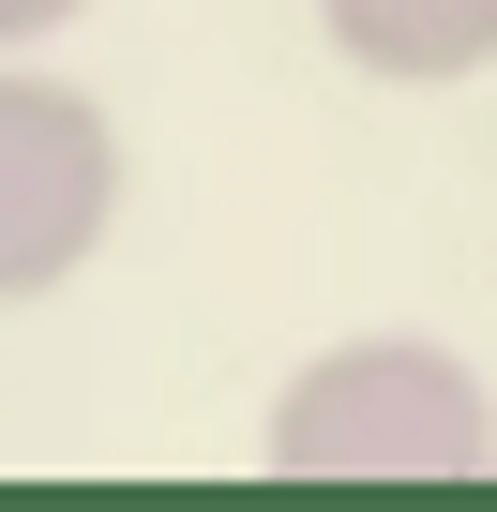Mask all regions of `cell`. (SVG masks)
Returning a JSON list of instances; mask_svg holds the SVG:
<instances>
[{"mask_svg":"<svg viewBox=\"0 0 497 512\" xmlns=\"http://www.w3.org/2000/svg\"><path fill=\"white\" fill-rule=\"evenodd\" d=\"M257 467L272 482H482L497 467V392L437 332H347L272 392Z\"/></svg>","mask_w":497,"mask_h":512,"instance_id":"6da1fadb","label":"cell"},{"mask_svg":"<svg viewBox=\"0 0 497 512\" xmlns=\"http://www.w3.org/2000/svg\"><path fill=\"white\" fill-rule=\"evenodd\" d=\"M121 196H136L121 121L76 76H46V46L0 61V317H16V302H61L91 256L121 241Z\"/></svg>","mask_w":497,"mask_h":512,"instance_id":"7a4b0ae2","label":"cell"},{"mask_svg":"<svg viewBox=\"0 0 497 512\" xmlns=\"http://www.w3.org/2000/svg\"><path fill=\"white\" fill-rule=\"evenodd\" d=\"M317 31L377 91H467V76H497V0H317Z\"/></svg>","mask_w":497,"mask_h":512,"instance_id":"3957f363","label":"cell"},{"mask_svg":"<svg viewBox=\"0 0 497 512\" xmlns=\"http://www.w3.org/2000/svg\"><path fill=\"white\" fill-rule=\"evenodd\" d=\"M76 16H91V0H0V61H31V46H61Z\"/></svg>","mask_w":497,"mask_h":512,"instance_id":"277c9868","label":"cell"}]
</instances>
